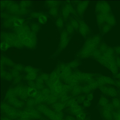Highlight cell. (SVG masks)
<instances>
[{
    "mask_svg": "<svg viewBox=\"0 0 120 120\" xmlns=\"http://www.w3.org/2000/svg\"><path fill=\"white\" fill-rule=\"evenodd\" d=\"M52 109L58 112H60L66 108V106L65 103L60 102H56L52 104Z\"/></svg>",
    "mask_w": 120,
    "mask_h": 120,
    "instance_id": "cell-16",
    "label": "cell"
},
{
    "mask_svg": "<svg viewBox=\"0 0 120 120\" xmlns=\"http://www.w3.org/2000/svg\"><path fill=\"white\" fill-rule=\"evenodd\" d=\"M61 13L64 21L69 17L70 14L77 16V13L75 10L71 5L69 4H65L63 6L61 10Z\"/></svg>",
    "mask_w": 120,
    "mask_h": 120,
    "instance_id": "cell-8",
    "label": "cell"
},
{
    "mask_svg": "<svg viewBox=\"0 0 120 120\" xmlns=\"http://www.w3.org/2000/svg\"><path fill=\"white\" fill-rule=\"evenodd\" d=\"M112 78L115 80H120V72L119 71L116 74L113 75Z\"/></svg>",
    "mask_w": 120,
    "mask_h": 120,
    "instance_id": "cell-32",
    "label": "cell"
},
{
    "mask_svg": "<svg viewBox=\"0 0 120 120\" xmlns=\"http://www.w3.org/2000/svg\"><path fill=\"white\" fill-rule=\"evenodd\" d=\"M2 111L7 116L12 119L20 117V111L12 107L8 104L4 103L1 104Z\"/></svg>",
    "mask_w": 120,
    "mask_h": 120,
    "instance_id": "cell-5",
    "label": "cell"
},
{
    "mask_svg": "<svg viewBox=\"0 0 120 120\" xmlns=\"http://www.w3.org/2000/svg\"><path fill=\"white\" fill-rule=\"evenodd\" d=\"M120 98V89L118 90V96Z\"/></svg>",
    "mask_w": 120,
    "mask_h": 120,
    "instance_id": "cell-36",
    "label": "cell"
},
{
    "mask_svg": "<svg viewBox=\"0 0 120 120\" xmlns=\"http://www.w3.org/2000/svg\"><path fill=\"white\" fill-rule=\"evenodd\" d=\"M117 111L120 114V110H117Z\"/></svg>",
    "mask_w": 120,
    "mask_h": 120,
    "instance_id": "cell-38",
    "label": "cell"
},
{
    "mask_svg": "<svg viewBox=\"0 0 120 120\" xmlns=\"http://www.w3.org/2000/svg\"><path fill=\"white\" fill-rule=\"evenodd\" d=\"M66 28V31L68 34H71L73 33L74 29L70 24H67Z\"/></svg>",
    "mask_w": 120,
    "mask_h": 120,
    "instance_id": "cell-26",
    "label": "cell"
},
{
    "mask_svg": "<svg viewBox=\"0 0 120 120\" xmlns=\"http://www.w3.org/2000/svg\"><path fill=\"white\" fill-rule=\"evenodd\" d=\"M70 38L66 30H63L61 32L59 44L60 49H62L65 48L68 44Z\"/></svg>",
    "mask_w": 120,
    "mask_h": 120,
    "instance_id": "cell-11",
    "label": "cell"
},
{
    "mask_svg": "<svg viewBox=\"0 0 120 120\" xmlns=\"http://www.w3.org/2000/svg\"><path fill=\"white\" fill-rule=\"evenodd\" d=\"M114 109L111 103L101 107V113L105 120H113V113Z\"/></svg>",
    "mask_w": 120,
    "mask_h": 120,
    "instance_id": "cell-6",
    "label": "cell"
},
{
    "mask_svg": "<svg viewBox=\"0 0 120 120\" xmlns=\"http://www.w3.org/2000/svg\"><path fill=\"white\" fill-rule=\"evenodd\" d=\"M82 104V106L84 108H86L89 107L91 105L90 101L87 99L85 100Z\"/></svg>",
    "mask_w": 120,
    "mask_h": 120,
    "instance_id": "cell-29",
    "label": "cell"
},
{
    "mask_svg": "<svg viewBox=\"0 0 120 120\" xmlns=\"http://www.w3.org/2000/svg\"><path fill=\"white\" fill-rule=\"evenodd\" d=\"M100 90L103 95L112 98L117 97L118 90L115 86L104 85L99 86Z\"/></svg>",
    "mask_w": 120,
    "mask_h": 120,
    "instance_id": "cell-4",
    "label": "cell"
},
{
    "mask_svg": "<svg viewBox=\"0 0 120 120\" xmlns=\"http://www.w3.org/2000/svg\"><path fill=\"white\" fill-rule=\"evenodd\" d=\"M87 112L83 110L75 117L76 120H84L87 117Z\"/></svg>",
    "mask_w": 120,
    "mask_h": 120,
    "instance_id": "cell-19",
    "label": "cell"
},
{
    "mask_svg": "<svg viewBox=\"0 0 120 120\" xmlns=\"http://www.w3.org/2000/svg\"><path fill=\"white\" fill-rule=\"evenodd\" d=\"M20 120H26V119H20Z\"/></svg>",
    "mask_w": 120,
    "mask_h": 120,
    "instance_id": "cell-39",
    "label": "cell"
},
{
    "mask_svg": "<svg viewBox=\"0 0 120 120\" xmlns=\"http://www.w3.org/2000/svg\"><path fill=\"white\" fill-rule=\"evenodd\" d=\"M37 109L50 120H62L65 116L63 111L56 112L43 105H39L36 107Z\"/></svg>",
    "mask_w": 120,
    "mask_h": 120,
    "instance_id": "cell-2",
    "label": "cell"
},
{
    "mask_svg": "<svg viewBox=\"0 0 120 120\" xmlns=\"http://www.w3.org/2000/svg\"><path fill=\"white\" fill-rule=\"evenodd\" d=\"M62 120H76L75 117L68 114L65 116Z\"/></svg>",
    "mask_w": 120,
    "mask_h": 120,
    "instance_id": "cell-27",
    "label": "cell"
},
{
    "mask_svg": "<svg viewBox=\"0 0 120 120\" xmlns=\"http://www.w3.org/2000/svg\"><path fill=\"white\" fill-rule=\"evenodd\" d=\"M60 4V2L56 0L48 1L46 2L47 6L50 8L57 7Z\"/></svg>",
    "mask_w": 120,
    "mask_h": 120,
    "instance_id": "cell-20",
    "label": "cell"
},
{
    "mask_svg": "<svg viewBox=\"0 0 120 120\" xmlns=\"http://www.w3.org/2000/svg\"><path fill=\"white\" fill-rule=\"evenodd\" d=\"M88 1H81L77 4L76 10L77 13L80 15H82L87 8L89 4Z\"/></svg>",
    "mask_w": 120,
    "mask_h": 120,
    "instance_id": "cell-14",
    "label": "cell"
},
{
    "mask_svg": "<svg viewBox=\"0 0 120 120\" xmlns=\"http://www.w3.org/2000/svg\"><path fill=\"white\" fill-rule=\"evenodd\" d=\"M84 120H90V118L87 117L86 118V119Z\"/></svg>",
    "mask_w": 120,
    "mask_h": 120,
    "instance_id": "cell-37",
    "label": "cell"
},
{
    "mask_svg": "<svg viewBox=\"0 0 120 120\" xmlns=\"http://www.w3.org/2000/svg\"><path fill=\"white\" fill-rule=\"evenodd\" d=\"M119 71L120 72V68H119Z\"/></svg>",
    "mask_w": 120,
    "mask_h": 120,
    "instance_id": "cell-40",
    "label": "cell"
},
{
    "mask_svg": "<svg viewBox=\"0 0 120 120\" xmlns=\"http://www.w3.org/2000/svg\"><path fill=\"white\" fill-rule=\"evenodd\" d=\"M99 63L107 69L113 75L119 72L116 63V57L114 50L112 48L101 46L99 50L95 52Z\"/></svg>",
    "mask_w": 120,
    "mask_h": 120,
    "instance_id": "cell-1",
    "label": "cell"
},
{
    "mask_svg": "<svg viewBox=\"0 0 120 120\" xmlns=\"http://www.w3.org/2000/svg\"><path fill=\"white\" fill-rule=\"evenodd\" d=\"M78 22L79 24V30L80 34L83 37H86L89 35L90 33V30L88 26L82 20H79Z\"/></svg>",
    "mask_w": 120,
    "mask_h": 120,
    "instance_id": "cell-13",
    "label": "cell"
},
{
    "mask_svg": "<svg viewBox=\"0 0 120 120\" xmlns=\"http://www.w3.org/2000/svg\"><path fill=\"white\" fill-rule=\"evenodd\" d=\"M104 22L111 26L114 25L116 22L113 15L110 13L104 14Z\"/></svg>",
    "mask_w": 120,
    "mask_h": 120,
    "instance_id": "cell-15",
    "label": "cell"
},
{
    "mask_svg": "<svg viewBox=\"0 0 120 120\" xmlns=\"http://www.w3.org/2000/svg\"><path fill=\"white\" fill-rule=\"evenodd\" d=\"M58 7L51 8L49 11L50 14L54 17H57L58 15Z\"/></svg>",
    "mask_w": 120,
    "mask_h": 120,
    "instance_id": "cell-23",
    "label": "cell"
},
{
    "mask_svg": "<svg viewBox=\"0 0 120 120\" xmlns=\"http://www.w3.org/2000/svg\"><path fill=\"white\" fill-rule=\"evenodd\" d=\"M111 9L109 4L105 1H99L95 7L96 11L98 13L106 14L110 12Z\"/></svg>",
    "mask_w": 120,
    "mask_h": 120,
    "instance_id": "cell-9",
    "label": "cell"
},
{
    "mask_svg": "<svg viewBox=\"0 0 120 120\" xmlns=\"http://www.w3.org/2000/svg\"><path fill=\"white\" fill-rule=\"evenodd\" d=\"M84 108L82 106L78 104L66 108V111L68 114L75 116L84 110Z\"/></svg>",
    "mask_w": 120,
    "mask_h": 120,
    "instance_id": "cell-12",
    "label": "cell"
},
{
    "mask_svg": "<svg viewBox=\"0 0 120 120\" xmlns=\"http://www.w3.org/2000/svg\"><path fill=\"white\" fill-rule=\"evenodd\" d=\"M114 86L118 90L120 89V80H115Z\"/></svg>",
    "mask_w": 120,
    "mask_h": 120,
    "instance_id": "cell-33",
    "label": "cell"
},
{
    "mask_svg": "<svg viewBox=\"0 0 120 120\" xmlns=\"http://www.w3.org/2000/svg\"><path fill=\"white\" fill-rule=\"evenodd\" d=\"M1 120H12L10 118L6 117H2L1 118Z\"/></svg>",
    "mask_w": 120,
    "mask_h": 120,
    "instance_id": "cell-35",
    "label": "cell"
},
{
    "mask_svg": "<svg viewBox=\"0 0 120 120\" xmlns=\"http://www.w3.org/2000/svg\"><path fill=\"white\" fill-rule=\"evenodd\" d=\"M56 24L58 28H61L63 27L64 26V22L63 18L61 17H58L56 20Z\"/></svg>",
    "mask_w": 120,
    "mask_h": 120,
    "instance_id": "cell-25",
    "label": "cell"
},
{
    "mask_svg": "<svg viewBox=\"0 0 120 120\" xmlns=\"http://www.w3.org/2000/svg\"><path fill=\"white\" fill-rule=\"evenodd\" d=\"M100 38L98 36L91 37L85 41L82 49L83 51L92 52L95 50L98 46Z\"/></svg>",
    "mask_w": 120,
    "mask_h": 120,
    "instance_id": "cell-3",
    "label": "cell"
},
{
    "mask_svg": "<svg viewBox=\"0 0 120 120\" xmlns=\"http://www.w3.org/2000/svg\"><path fill=\"white\" fill-rule=\"evenodd\" d=\"M85 96L83 95L80 96L78 97L76 100L79 104H81L85 100Z\"/></svg>",
    "mask_w": 120,
    "mask_h": 120,
    "instance_id": "cell-28",
    "label": "cell"
},
{
    "mask_svg": "<svg viewBox=\"0 0 120 120\" xmlns=\"http://www.w3.org/2000/svg\"><path fill=\"white\" fill-rule=\"evenodd\" d=\"M111 26L107 24L104 25L103 27V32L105 33L108 32L111 28Z\"/></svg>",
    "mask_w": 120,
    "mask_h": 120,
    "instance_id": "cell-30",
    "label": "cell"
},
{
    "mask_svg": "<svg viewBox=\"0 0 120 120\" xmlns=\"http://www.w3.org/2000/svg\"><path fill=\"white\" fill-rule=\"evenodd\" d=\"M111 103L114 109L120 110V98L118 97L112 98Z\"/></svg>",
    "mask_w": 120,
    "mask_h": 120,
    "instance_id": "cell-17",
    "label": "cell"
},
{
    "mask_svg": "<svg viewBox=\"0 0 120 120\" xmlns=\"http://www.w3.org/2000/svg\"><path fill=\"white\" fill-rule=\"evenodd\" d=\"M38 111L33 109H28L25 110L20 111V117L22 119H38L40 116Z\"/></svg>",
    "mask_w": 120,
    "mask_h": 120,
    "instance_id": "cell-7",
    "label": "cell"
},
{
    "mask_svg": "<svg viewBox=\"0 0 120 120\" xmlns=\"http://www.w3.org/2000/svg\"><path fill=\"white\" fill-rule=\"evenodd\" d=\"M93 97L94 96L93 94H89L87 96V99L90 101L93 99Z\"/></svg>",
    "mask_w": 120,
    "mask_h": 120,
    "instance_id": "cell-34",
    "label": "cell"
},
{
    "mask_svg": "<svg viewBox=\"0 0 120 120\" xmlns=\"http://www.w3.org/2000/svg\"><path fill=\"white\" fill-rule=\"evenodd\" d=\"M65 103L66 105V108L79 104L76 99L74 98H72L68 100Z\"/></svg>",
    "mask_w": 120,
    "mask_h": 120,
    "instance_id": "cell-21",
    "label": "cell"
},
{
    "mask_svg": "<svg viewBox=\"0 0 120 120\" xmlns=\"http://www.w3.org/2000/svg\"><path fill=\"white\" fill-rule=\"evenodd\" d=\"M70 24L75 30L79 29V24L78 22L76 19L72 17L70 18Z\"/></svg>",
    "mask_w": 120,
    "mask_h": 120,
    "instance_id": "cell-22",
    "label": "cell"
},
{
    "mask_svg": "<svg viewBox=\"0 0 120 120\" xmlns=\"http://www.w3.org/2000/svg\"><path fill=\"white\" fill-rule=\"evenodd\" d=\"M38 17V21L41 24H45L47 21V16L43 14H42L39 15Z\"/></svg>",
    "mask_w": 120,
    "mask_h": 120,
    "instance_id": "cell-24",
    "label": "cell"
},
{
    "mask_svg": "<svg viewBox=\"0 0 120 120\" xmlns=\"http://www.w3.org/2000/svg\"><path fill=\"white\" fill-rule=\"evenodd\" d=\"M97 82L99 86L106 85L114 86L115 80L110 76L101 75L98 77Z\"/></svg>",
    "mask_w": 120,
    "mask_h": 120,
    "instance_id": "cell-10",
    "label": "cell"
},
{
    "mask_svg": "<svg viewBox=\"0 0 120 120\" xmlns=\"http://www.w3.org/2000/svg\"><path fill=\"white\" fill-rule=\"evenodd\" d=\"M108 98L103 95L101 96L99 100L98 104L100 106L103 107L109 103Z\"/></svg>",
    "mask_w": 120,
    "mask_h": 120,
    "instance_id": "cell-18",
    "label": "cell"
},
{
    "mask_svg": "<svg viewBox=\"0 0 120 120\" xmlns=\"http://www.w3.org/2000/svg\"><path fill=\"white\" fill-rule=\"evenodd\" d=\"M116 63L118 69L120 68V56H116Z\"/></svg>",
    "mask_w": 120,
    "mask_h": 120,
    "instance_id": "cell-31",
    "label": "cell"
}]
</instances>
